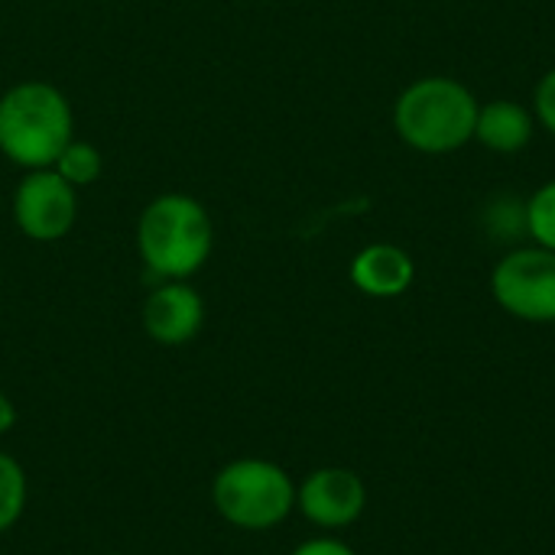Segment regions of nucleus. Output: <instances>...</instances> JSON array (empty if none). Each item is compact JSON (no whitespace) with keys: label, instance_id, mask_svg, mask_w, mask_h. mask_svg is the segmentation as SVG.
<instances>
[{"label":"nucleus","instance_id":"obj_8","mask_svg":"<svg viewBox=\"0 0 555 555\" xmlns=\"http://www.w3.org/2000/svg\"><path fill=\"white\" fill-rule=\"evenodd\" d=\"M205 325V302L189 280H163L143 302V332L156 345H185Z\"/></svg>","mask_w":555,"mask_h":555},{"label":"nucleus","instance_id":"obj_14","mask_svg":"<svg viewBox=\"0 0 555 555\" xmlns=\"http://www.w3.org/2000/svg\"><path fill=\"white\" fill-rule=\"evenodd\" d=\"M533 117L543 130H550L555 137V68H550L533 91Z\"/></svg>","mask_w":555,"mask_h":555},{"label":"nucleus","instance_id":"obj_2","mask_svg":"<svg viewBox=\"0 0 555 555\" xmlns=\"http://www.w3.org/2000/svg\"><path fill=\"white\" fill-rule=\"evenodd\" d=\"M215 247V224L208 208L182 192L156 195L137 221V250L159 280L195 276Z\"/></svg>","mask_w":555,"mask_h":555},{"label":"nucleus","instance_id":"obj_6","mask_svg":"<svg viewBox=\"0 0 555 555\" xmlns=\"http://www.w3.org/2000/svg\"><path fill=\"white\" fill-rule=\"evenodd\" d=\"M13 221L29 241H62L78 221V189L55 169H29L13 192Z\"/></svg>","mask_w":555,"mask_h":555},{"label":"nucleus","instance_id":"obj_7","mask_svg":"<svg viewBox=\"0 0 555 555\" xmlns=\"http://www.w3.org/2000/svg\"><path fill=\"white\" fill-rule=\"evenodd\" d=\"M364 507L367 488L351 468H315L296 485V511L322 530L351 527Z\"/></svg>","mask_w":555,"mask_h":555},{"label":"nucleus","instance_id":"obj_15","mask_svg":"<svg viewBox=\"0 0 555 555\" xmlns=\"http://www.w3.org/2000/svg\"><path fill=\"white\" fill-rule=\"evenodd\" d=\"M293 555H358L348 543L341 540H332V537H315V540H306L299 543Z\"/></svg>","mask_w":555,"mask_h":555},{"label":"nucleus","instance_id":"obj_10","mask_svg":"<svg viewBox=\"0 0 555 555\" xmlns=\"http://www.w3.org/2000/svg\"><path fill=\"white\" fill-rule=\"evenodd\" d=\"M533 127H537V117L530 107H524L520 101L498 98L478 107L475 140L491 153L514 156L533 140Z\"/></svg>","mask_w":555,"mask_h":555},{"label":"nucleus","instance_id":"obj_4","mask_svg":"<svg viewBox=\"0 0 555 555\" xmlns=\"http://www.w3.org/2000/svg\"><path fill=\"white\" fill-rule=\"evenodd\" d=\"M211 504L224 524L263 533L296 511V481L270 459H234L215 475Z\"/></svg>","mask_w":555,"mask_h":555},{"label":"nucleus","instance_id":"obj_5","mask_svg":"<svg viewBox=\"0 0 555 555\" xmlns=\"http://www.w3.org/2000/svg\"><path fill=\"white\" fill-rule=\"evenodd\" d=\"M491 296L520 322H555V250L533 244L504 254L491 273Z\"/></svg>","mask_w":555,"mask_h":555},{"label":"nucleus","instance_id":"obj_1","mask_svg":"<svg viewBox=\"0 0 555 555\" xmlns=\"http://www.w3.org/2000/svg\"><path fill=\"white\" fill-rule=\"evenodd\" d=\"M75 140L68 98L39 78L20 81L0 94V153L20 169H52Z\"/></svg>","mask_w":555,"mask_h":555},{"label":"nucleus","instance_id":"obj_11","mask_svg":"<svg viewBox=\"0 0 555 555\" xmlns=\"http://www.w3.org/2000/svg\"><path fill=\"white\" fill-rule=\"evenodd\" d=\"M26 501H29V481L23 465L13 455L0 452V533L20 524V517L26 514Z\"/></svg>","mask_w":555,"mask_h":555},{"label":"nucleus","instance_id":"obj_9","mask_svg":"<svg viewBox=\"0 0 555 555\" xmlns=\"http://www.w3.org/2000/svg\"><path fill=\"white\" fill-rule=\"evenodd\" d=\"M416 280L413 257L397 244H367L351 260V283L371 299H397Z\"/></svg>","mask_w":555,"mask_h":555},{"label":"nucleus","instance_id":"obj_13","mask_svg":"<svg viewBox=\"0 0 555 555\" xmlns=\"http://www.w3.org/2000/svg\"><path fill=\"white\" fill-rule=\"evenodd\" d=\"M527 234L533 244L555 250V179L540 185L527 202Z\"/></svg>","mask_w":555,"mask_h":555},{"label":"nucleus","instance_id":"obj_3","mask_svg":"<svg viewBox=\"0 0 555 555\" xmlns=\"http://www.w3.org/2000/svg\"><path fill=\"white\" fill-rule=\"evenodd\" d=\"M478 98L459 78L429 75L406 85L393 104V130L397 137L426 156H442L462 150L475 140Z\"/></svg>","mask_w":555,"mask_h":555},{"label":"nucleus","instance_id":"obj_16","mask_svg":"<svg viewBox=\"0 0 555 555\" xmlns=\"http://www.w3.org/2000/svg\"><path fill=\"white\" fill-rule=\"evenodd\" d=\"M13 426H16V403L7 393H0V436L13 433Z\"/></svg>","mask_w":555,"mask_h":555},{"label":"nucleus","instance_id":"obj_17","mask_svg":"<svg viewBox=\"0 0 555 555\" xmlns=\"http://www.w3.org/2000/svg\"><path fill=\"white\" fill-rule=\"evenodd\" d=\"M107 555H124V553H107Z\"/></svg>","mask_w":555,"mask_h":555},{"label":"nucleus","instance_id":"obj_12","mask_svg":"<svg viewBox=\"0 0 555 555\" xmlns=\"http://www.w3.org/2000/svg\"><path fill=\"white\" fill-rule=\"evenodd\" d=\"M52 169H55L72 189H85V185L98 182V176L104 172V156H101V150H98L94 143H88V140H72V143L59 153V159L52 163Z\"/></svg>","mask_w":555,"mask_h":555}]
</instances>
